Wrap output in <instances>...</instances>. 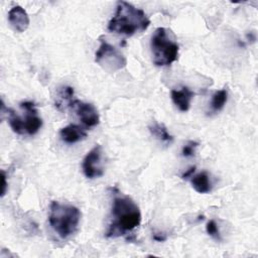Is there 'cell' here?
I'll return each mask as SVG.
<instances>
[{
    "label": "cell",
    "mask_w": 258,
    "mask_h": 258,
    "mask_svg": "<svg viewBox=\"0 0 258 258\" xmlns=\"http://www.w3.org/2000/svg\"><path fill=\"white\" fill-rule=\"evenodd\" d=\"M141 223L139 207L128 196H115L112 205V222L106 236L116 238L133 231Z\"/></svg>",
    "instance_id": "cell-1"
},
{
    "label": "cell",
    "mask_w": 258,
    "mask_h": 258,
    "mask_svg": "<svg viewBox=\"0 0 258 258\" xmlns=\"http://www.w3.org/2000/svg\"><path fill=\"white\" fill-rule=\"evenodd\" d=\"M116 8V12L108 24L109 31L132 36L148 28L150 20L143 10L126 1L117 2Z\"/></svg>",
    "instance_id": "cell-2"
},
{
    "label": "cell",
    "mask_w": 258,
    "mask_h": 258,
    "mask_svg": "<svg viewBox=\"0 0 258 258\" xmlns=\"http://www.w3.org/2000/svg\"><path fill=\"white\" fill-rule=\"evenodd\" d=\"M81 220L80 210L71 205L51 202L49 207L48 222L52 230L62 239L76 233Z\"/></svg>",
    "instance_id": "cell-3"
},
{
    "label": "cell",
    "mask_w": 258,
    "mask_h": 258,
    "mask_svg": "<svg viewBox=\"0 0 258 258\" xmlns=\"http://www.w3.org/2000/svg\"><path fill=\"white\" fill-rule=\"evenodd\" d=\"M152 60L156 67L170 66L178 58L179 46L170 29L158 27L151 36L150 41Z\"/></svg>",
    "instance_id": "cell-4"
},
{
    "label": "cell",
    "mask_w": 258,
    "mask_h": 258,
    "mask_svg": "<svg viewBox=\"0 0 258 258\" xmlns=\"http://www.w3.org/2000/svg\"><path fill=\"white\" fill-rule=\"evenodd\" d=\"M101 44L96 51L95 61L106 72L115 73L124 69L127 64L126 57L112 44L100 38Z\"/></svg>",
    "instance_id": "cell-5"
},
{
    "label": "cell",
    "mask_w": 258,
    "mask_h": 258,
    "mask_svg": "<svg viewBox=\"0 0 258 258\" xmlns=\"http://www.w3.org/2000/svg\"><path fill=\"white\" fill-rule=\"evenodd\" d=\"M102 153V147L99 144H97L87 153L82 164L83 171L86 177L96 178L104 174V168L101 163Z\"/></svg>",
    "instance_id": "cell-6"
},
{
    "label": "cell",
    "mask_w": 258,
    "mask_h": 258,
    "mask_svg": "<svg viewBox=\"0 0 258 258\" xmlns=\"http://www.w3.org/2000/svg\"><path fill=\"white\" fill-rule=\"evenodd\" d=\"M79 116L80 120L88 127H94L99 124L100 117L96 107L90 103H85L80 100H74L70 104Z\"/></svg>",
    "instance_id": "cell-7"
},
{
    "label": "cell",
    "mask_w": 258,
    "mask_h": 258,
    "mask_svg": "<svg viewBox=\"0 0 258 258\" xmlns=\"http://www.w3.org/2000/svg\"><path fill=\"white\" fill-rule=\"evenodd\" d=\"M20 107L26 111V117L23 120L24 122V130L29 135H34L38 132L40 127L42 126V120L37 115V110L35 108L34 103L32 102H22L20 103Z\"/></svg>",
    "instance_id": "cell-8"
},
{
    "label": "cell",
    "mask_w": 258,
    "mask_h": 258,
    "mask_svg": "<svg viewBox=\"0 0 258 258\" xmlns=\"http://www.w3.org/2000/svg\"><path fill=\"white\" fill-rule=\"evenodd\" d=\"M8 21L12 28L17 32L25 31L30 23L27 12L19 5H16L9 10Z\"/></svg>",
    "instance_id": "cell-9"
},
{
    "label": "cell",
    "mask_w": 258,
    "mask_h": 258,
    "mask_svg": "<svg viewBox=\"0 0 258 258\" xmlns=\"http://www.w3.org/2000/svg\"><path fill=\"white\" fill-rule=\"evenodd\" d=\"M171 100L174 105L181 112L188 111L190 102L195 96V93L187 87H182L180 90H171Z\"/></svg>",
    "instance_id": "cell-10"
},
{
    "label": "cell",
    "mask_w": 258,
    "mask_h": 258,
    "mask_svg": "<svg viewBox=\"0 0 258 258\" xmlns=\"http://www.w3.org/2000/svg\"><path fill=\"white\" fill-rule=\"evenodd\" d=\"M59 136L63 142L73 144L84 140L87 137V132L83 127L79 125L70 124L59 131Z\"/></svg>",
    "instance_id": "cell-11"
},
{
    "label": "cell",
    "mask_w": 258,
    "mask_h": 258,
    "mask_svg": "<svg viewBox=\"0 0 258 258\" xmlns=\"http://www.w3.org/2000/svg\"><path fill=\"white\" fill-rule=\"evenodd\" d=\"M191 184L196 191L199 194H208L212 189V183L207 171H202L191 176Z\"/></svg>",
    "instance_id": "cell-12"
},
{
    "label": "cell",
    "mask_w": 258,
    "mask_h": 258,
    "mask_svg": "<svg viewBox=\"0 0 258 258\" xmlns=\"http://www.w3.org/2000/svg\"><path fill=\"white\" fill-rule=\"evenodd\" d=\"M149 131L157 140H159L161 143L165 145H169L173 142L172 135L169 134V132L167 131V128L163 123L153 122L149 126Z\"/></svg>",
    "instance_id": "cell-13"
},
{
    "label": "cell",
    "mask_w": 258,
    "mask_h": 258,
    "mask_svg": "<svg viewBox=\"0 0 258 258\" xmlns=\"http://www.w3.org/2000/svg\"><path fill=\"white\" fill-rule=\"evenodd\" d=\"M7 115H8V121L11 129L16 134H23L25 132L24 130V122L23 120L16 114V112L13 109L7 108Z\"/></svg>",
    "instance_id": "cell-14"
},
{
    "label": "cell",
    "mask_w": 258,
    "mask_h": 258,
    "mask_svg": "<svg viewBox=\"0 0 258 258\" xmlns=\"http://www.w3.org/2000/svg\"><path fill=\"white\" fill-rule=\"evenodd\" d=\"M227 99H228V92L226 89H222L215 92L211 101L212 110L214 112L221 111L224 108L225 104L227 103Z\"/></svg>",
    "instance_id": "cell-15"
},
{
    "label": "cell",
    "mask_w": 258,
    "mask_h": 258,
    "mask_svg": "<svg viewBox=\"0 0 258 258\" xmlns=\"http://www.w3.org/2000/svg\"><path fill=\"white\" fill-rule=\"evenodd\" d=\"M74 96V89L72 87H63L61 88V91L58 95V100L55 103V106L60 110L61 106H64V104H71V98Z\"/></svg>",
    "instance_id": "cell-16"
},
{
    "label": "cell",
    "mask_w": 258,
    "mask_h": 258,
    "mask_svg": "<svg viewBox=\"0 0 258 258\" xmlns=\"http://www.w3.org/2000/svg\"><path fill=\"white\" fill-rule=\"evenodd\" d=\"M206 230H207V233L211 237H213V238H215L217 240H221V236H220V231H219L218 225H217V223L214 220H210L207 223Z\"/></svg>",
    "instance_id": "cell-17"
},
{
    "label": "cell",
    "mask_w": 258,
    "mask_h": 258,
    "mask_svg": "<svg viewBox=\"0 0 258 258\" xmlns=\"http://www.w3.org/2000/svg\"><path fill=\"white\" fill-rule=\"evenodd\" d=\"M199 146V143L196 141H188L181 150V154L184 157H191L195 155L196 148Z\"/></svg>",
    "instance_id": "cell-18"
},
{
    "label": "cell",
    "mask_w": 258,
    "mask_h": 258,
    "mask_svg": "<svg viewBox=\"0 0 258 258\" xmlns=\"http://www.w3.org/2000/svg\"><path fill=\"white\" fill-rule=\"evenodd\" d=\"M1 174H2V191H1V197H4V195L6 194V189H7L6 173H5L4 170H1Z\"/></svg>",
    "instance_id": "cell-19"
},
{
    "label": "cell",
    "mask_w": 258,
    "mask_h": 258,
    "mask_svg": "<svg viewBox=\"0 0 258 258\" xmlns=\"http://www.w3.org/2000/svg\"><path fill=\"white\" fill-rule=\"evenodd\" d=\"M195 170H196V166L189 167L185 172H183V173L181 174V178H182V179H186V178H188V177H191V176H192V173L195 172Z\"/></svg>",
    "instance_id": "cell-20"
},
{
    "label": "cell",
    "mask_w": 258,
    "mask_h": 258,
    "mask_svg": "<svg viewBox=\"0 0 258 258\" xmlns=\"http://www.w3.org/2000/svg\"><path fill=\"white\" fill-rule=\"evenodd\" d=\"M152 238L156 242H163V241L166 240V236L164 234H162V233H154Z\"/></svg>",
    "instance_id": "cell-21"
}]
</instances>
